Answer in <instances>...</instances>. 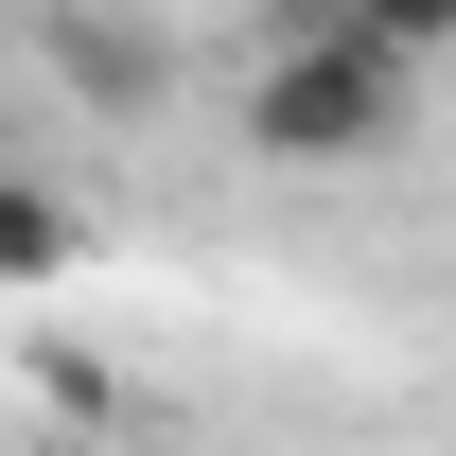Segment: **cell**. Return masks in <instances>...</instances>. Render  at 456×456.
<instances>
[{
  "instance_id": "cell-4",
  "label": "cell",
  "mask_w": 456,
  "mask_h": 456,
  "mask_svg": "<svg viewBox=\"0 0 456 456\" xmlns=\"http://www.w3.org/2000/svg\"><path fill=\"white\" fill-rule=\"evenodd\" d=\"M316 18H351V36L403 53V70H456V0H316Z\"/></svg>"
},
{
  "instance_id": "cell-3",
  "label": "cell",
  "mask_w": 456,
  "mask_h": 456,
  "mask_svg": "<svg viewBox=\"0 0 456 456\" xmlns=\"http://www.w3.org/2000/svg\"><path fill=\"white\" fill-rule=\"evenodd\" d=\"M36 36H53V70H70V88H106V106L141 88V36H123L106 0H36Z\"/></svg>"
},
{
  "instance_id": "cell-1",
  "label": "cell",
  "mask_w": 456,
  "mask_h": 456,
  "mask_svg": "<svg viewBox=\"0 0 456 456\" xmlns=\"http://www.w3.org/2000/svg\"><path fill=\"white\" fill-rule=\"evenodd\" d=\"M403 123H421V70L369 53L316 0H298L281 53L246 70V159H281V175H369V159H403Z\"/></svg>"
},
{
  "instance_id": "cell-2",
  "label": "cell",
  "mask_w": 456,
  "mask_h": 456,
  "mask_svg": "<svg viewBox=\"0 0 456 456\" xmlns=\"http://www.w3.org/2000/svg\"><path fill=\"white\" fill-rule=\"evenodd\" d=\"M70 246H88V228H70V193L0 175V298H18V281H70Z\"/></svg>"
}]
</instances>
